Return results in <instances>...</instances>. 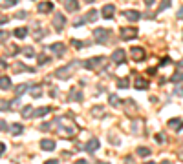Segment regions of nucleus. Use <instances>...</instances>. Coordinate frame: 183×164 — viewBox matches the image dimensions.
<instances>
[{
    "label": "nucleus",
    "mask_w": 183,
    "mask_h": 164,
    "mask_svg": "<svg viewBox=\"0 0 183 164\" xmlns=\"http://www.w3.org/2000/svg\"><path fill=\"white\" fill-rule=\"evenodd\" d=\"M123 15H124V17H126L130 22H136V20H139V18H141L139 11H136V9H132V11H124Z\"/></svg>",
    "instance_id": "nucleus-12"
},
{
    "label": "nucleus",
    "mask_w": 183,
    "mask_h": 164,
    "mask_svg": "<svg viewBox=\"0 0 183 164\" xmlns=\"http://www.w3.org/2000/svg\"><path fill=\"white\" fill-rule=\"evenodd\" d=\"M117 86H119V88H128V86H130V80H128V79H119V80H117Z\"/></svg>",
    "instance_id": "nucleus-27"
},
{
    "label": "nucleus",
    "mask_w": 183,
    "mask_h": 164,
    "mask_svg": "<svg viewBox=\"0 0 183 164\" xmlns=\"http://www.w3.org/2000/svg\"><path fill=\"white\" fill-rule=\"evenodd\" d=\"M70 99L75 100V102H81L82 100V93L79 91V89H72V91H70Z\"/></svg>",
    "instance_id": "nucleus-16"
},
{
    "label": "nucleus",
    "mask_w": 183,
    "mask_h": 164,
    "mask_svg": "<svg viewBox=\"0 0 183 164\" xmlns=\"http://www.w3.org/2000/svg\"><path fill=\"white\" fill-rule=\"evenodd\" d=\"M167 7H170V2H165V4H161V6H159V13H161L163 9H167Z\"/></svg>",
    "instance_id": "nucleus-38"
},
{
    "label": "nucleus",
    "mask_w": 183,
    "mask_h": 164,
    "mask_svg": "<svg viewBox=\"0 0 183 164\" xmlns=\"http://www.w3.org/2000/svg\"><path fill=\"white\" fill-rule=\"evenodd\" d=\"M64 24H66V18H64L62 15H55V17H53V27H55V29H62Z\"/></svg>",
    "instance_id": "nucleus-10"
},
{
    "label": "nucleus",
    "mask_w": 183,
    "mask_h": 164,
    "mask_svg": "<svg viewBox=\"0 0 183 164\" xmlns=\"http://www.w3.org/2000/svg\"><path fill=\"white\" fill-rule=\"evenodd\" d=\"M64 6H66V9H68V11H75V9L79 7V4H77V2H73V4H72V2H66Z\"/></svg>",
    "instance_id": "nucleus-26"
},
{
    "label": "nucleus",
    "mask_w": 183,
    "mask_h": 164,
    "mask_svg": "<svg viewBox=\"0 0 183 164\" xmlns=\"http://www.w3.org/2000/svg\"><path fill=\"white\" fill-rule=\"evenodd\" d=\"M134 88H136V89H146V88H148V80H145L143 77H136Z\"/></svg>",
    "instance_id": "nucleus-11"
},
{
    "label": "nucleus",
    "mask_w": 183,
    "mask_h": 164,
    "mask_svg": "<svg viewBox=\"0 0 183 164\" xmlns=\"http://www.w3.org/2000/svg\"><path fill=\"white\" fill-rule=\"evenodd\" d=\"M108 100H110V104H112L114 108H117V106H121V99H119L117 95H110V99H108Z\"/></svg>",
    "instance_id": "nucleus-22"
},
{
    "label": "nucleus",
    "mask_w": 183,
    "mask_h": 164,
    "mask_svg": "<svg viewBox=\"0 0 183 164\" xmlns=\"http://www.w3.org/2000/svg\"><path fill=\"white\" fill-rule=\"evenodd\" d=\"M137 155H141V157H148V155H150V150H148V148H137Z\"/></svg>",
    "instance_id": "nucleus-25"
},
{
    "label": "nucleus",
    "mask_w": 183,
    "mask_h": 164,
    "mask_svg": "<svg viewBox=\"0 0 183 164\" xmlns=\"http://www.w3.org/2000/svg\"><path fill=\"white\" fill-rule=\"evenodd\" d=\"M77 164H86V161H84V159H79V161H77Z\"/></svg>",
    "instance_id": "nucleus-49"
},
{
    "label": "nucleus",
    "mask_w": 183,
    "mask_h": 164,
    "mask_svg": "<svg viewBox=\"0 0 183 164\" xmlns=\"http://www.w3.org/2000/svg\"><path fill=\"white\" fill-rule=\"evenodd\" d=\"M124 164H134V161H132L130 157H126V159H124Z\"/></svg>",
    "instance_id": "nucleus-47"
},
{
    "label": "nucleus",
    "mask_w": 183,
    "mask_h": 164,
    "mask_svg": "<svg viewBox=\"0 0 183 164\" xmlns=\"http://www.w3.org/2000/svg\"><path fill=\"white\" fill-rule=\"evenodd\" d=\"M174 93H176V95H180V97H183V86H176Z\"/></svg>",
    "instance_id": "nucleus-34"
},
{
    "label": "nucleus",
    "mask_w": 183,
    "mask_h": 164,
    "mask_svg": "<svg viewBox=\"0 0 183 164\" xmlns=\"http://www.w3.org/2000/svg\"><path fill=\"white\" fill-rule=\"evenodd\" d=\"M114 13H115V6H114V4H106V6H102V9H101L102 18H112Z\"/></svg>",
    "instance_id": "nucleus-5"
},
{
    "label": "nucleus",
    "mask_w": 183,
    "mask_h": 164,
    "mask_svg": "<svg viewBox=\"0 0 183 164\" xmlns=\"http://www.w3.org/2000/svg\"><path fill=\"white\" fill-rule=\"evenodd\" d=\"M168 128H170V129H181L183 121L181 119H170V121H168Z\"/></svg>",
    "instance_id": "nucleus-14"
},
{
    "label": "nucleus",
    "mask_w": 183,
    "mask_h": 164,
    "mask_svg": "<svg viewBox=\"0 0 183 164\" xmlns=\"http://www.w3.org/2000/svg\"><path fill=\"white\" fill-rule=\"evenodd\" d=\"M7 20H9V18H6V17H2V18H0V24H6Z\"/></svg>",
    "instance_id": "nucleus-48"
},
{
    "label": "nucleus",
    "mask_w": 183,
    "mask_h": 164,
    "mask_svg": "<svg viewBox=\"0 0 183 164\" xmlns=\"http://www.w3.org/2000/svg\"><path fill=\"white\" fill-rule=\"evenodd\" d=\"M24 55H26V57H33V49H31V47H26V49H24Z\"/></svg>",
    "instance_id": "nucleus-36"
},
{
    "label": "nucleus",
    "mask_w": 183,
    "mask_h": 164,
    "mask_svg": "<svg viewBox=\"0 0 183 164\" xmlns=\"http://www.w3.org/2000/svg\"><path fill=\"white\" fill-rule=\"evenodd\" d=\"M4 129H7V124L4 122V121H0V131H4Z\"/></svg>",
    "instance_id": "nucleus-39"
},
{
    "label": "nucleus",
    "mask_w": 183,
    "mask_h": 164,
    "mask_svg": "<svg viewBox=\"0 0 183 164\" xmlns=\"http://www.w3.org/2000/svg\"><path fill=\"white\" fill-rule=\"evenodd\" d=\"M48 113H50V108H39V109L33 111V117H44Z\"/></svg>",
    "instance_id": "nucleus-20"
},
{
    "label": "nucleus",
    "mask_w": 183,
    "mask_h": 164,
    "mask_svg": "<svg viewBox=\"0 0 183 164\" xmlns=\"http://www.w3.org/2000/svg\"><path fill=\"white\" fill-rule=\"evenodd\" d=\"M11 88V79L9 77H0V89H9Z\"/></svg>",
    "instance_id": "nucleus-17"
},
{
    "label": "nucleus",
    "mask_w": 183,
    "mask_h": 164,
    "mask_svg": "<svg viewBox=\"0 0 183 164\" xmlns=\"http://www.w3.org/2000/svg\"><path fill=\"white\" fill-rule=\"evenodd\" d=\"M17 18H26V11H20V13H17Z\"/></svg>",
    "instance_id": "nucleus-41"
},
{
    "label": "nucleus",
    "mask_w": 183,
    "mask_h": 164,
    "mask_svg": "<svg viewBox=\"0 0 183 164\" xmlns=\"http://www.w3.org/2000/svg\"><path fill=\"white\" fill-rule=\"evenodd\" d=\"M137 37V29L136 27H123L121 29V39L123 40H132Z\"/></svg>",
    "instance_id": "nucleus-3"
},
{
    "label": "nucleus",
    "mask_w": 183,
    "mask_h": 164,
    "mask_svg": "<svg viewBox=\"0 0 183 164\" xmlns=\"http://www.w3.org/2000/svg\"><path fill=\"white\" fill-rule=\"evenodd\" d=\"M84 18H86L88 22H95L99 17H97V11H95V9H90V11L86 13V17H84Z\"/></svg>",
    "instance_id": "nucleus-18"
},
{
    "label": "nucleus",
    "mask_w": 183,
    "mask_h": 164,
    "mask_svg": "<svg viewBox=\"0 0 183 164\" xmlns=\"http://www.w3.org/2000/svg\"><path fill=\"white\" fill-rule=\"evenodd\" d=\"M4 151H6V144H4V142H0V155H2Z\"/></svg>",
    "instance_id": "nucleus-42"
},
{
    "label": "nucleus",
    "mask_w": 183,
    "mask_h": 164,
    "mask_svg": "<svg viewBox=\"0 0 183 164\" xmlns=\"http://www.w3.org/2000/svg\"><path fill=\"white\" fill-rule=\"evenodd\" d=\"M170 80L174 82V84H176V82H183V73H181V71H178V73H174V75L170 77Z\"/></svg>",
    "instance_id": "nucleus-24"
},
{
    "label": "nucleus",
    "mask_w": 183,
    "mask_h": 164,
    "mask_svg": "<svg viewBox=\"0 0 183 164\" xmlns=\"http://www.w3.org/2000/svg\"><path fill=\"white\" fill-rule=\"evenodd\" d=\"M99 164H106V162H99Z\"/></svg>",
    "instance_id": "nucleus-53"
},
{
    "label": "nucleus",
    "mask_w": 183,
    "mask_h": 164,
    "mask_svg": "<svg viewBox=\"0 0 183 164\" xmlns=\"http://www.w3.org/2000/svg\"><path fill=\"white\" fill-rule=\"evenodd\" d=\"M6 68H7V64H6L4 60H0V69H6Z\"/></svg>",
    "instance_id": "nucleus-46"
},
{
    "label": "nucleus",
    "mask_w": 183,
    "mask_h": 164,
    "mask_svg": "<svg viewBox=\"0 0 183 164\" xmlns=\"http://www.w3.org/2000/svg\"><path fill=\"white\" fill-rule=\"evenodd\" d=\"M42 150H46V151H51V150H55V141H51V139H42Z\"/></svg>",
    "instance_id": "nucleus-13"
},
{
    "label": "nucleus",
    "mask_w": 183,
    "mask_h": 164,
    "mask_svg": "<svg viewBox=\"0 0 183 164\" xmlns=\"http://www.w3.org/2000/svg\"><path fill=\"white\" fill-rule=\"evenodd\" d=\"M22 129H24V128H22L20 124H13V126H11V135H20Z\"/></svg>",
    "instance_id": "nucleus-23"
},
{
    "label": "nucleus",
    "mask_w": 183,
    "mask_h": 164,
    "mask_svg": "<svg viewBox=\"0 0 183 164\" xmlns=\"http://www.w3.org/2000/svg\"><path fill=\"white\" fill-rule=\"evenodd\" d=\"M104 57H94V59H90V60H86L82 66L84 68H88V69H95V68H99V66H102L104 64Z\"/></svg>",
    "instance_id": "nucleus-2"
},
{
    "label": "nucleus",
    "mask_w": 183,
    "mask_h": 164,
    "mask_svg": "<svg viewBox=\"0 0 183 164\" xmlns=\"http://www.w3.org/2000/svg\"><path fill=\"white\" fill-rule=\"evenodd\" d=\"M13 35H15L17 39H24V37L28 35V29H26V27H17V29L13 31Z\"/></svg>",
    "instance_id": "nucleus-19"
},
{
    "label": "nucleus",
    "mask_w": 183,
    "mask_h": 164,
    "mask_svg": "<svg viewBox=\"0 0 183 164\" xmlns=\"http://www.w3.org/2000/svg\"><path fill=\"white\" fill-rule=\"evenodd\" d=\"M130 55H132V60L136 62H141L145 59V49H143L141 46H136V47H132V51H130Z\"/></svg>",
    "instance_id": "nucleus-4"
},
{
    "label": "nucleus",
    "mask_w": 183,
    "mask_h": 164,
    "mask_svg": "<svg viewBox=\"0 0 183 164\" xmlns=\"http://www.w3.org/2000/svg\"><path fill=\"white\" fill-rule=\"evenodd\" d=\"M26 88H28L26 84H20V86H17V95H22V93L26 91Z\"/></svg>",
    "instance_id": "nucleus-32"
},
{
    "label": "nucleus",
    "mask_w": 183,
    "mask_h": 164,
    "mask_svg": "<svg viewBox=\"0 0 183 164\" xmlns=\"http://www.w3.org/2000/svg\"><path fill=\"white\" fill-rule=\"evenodd\" d=\"M7 39V33L6 31H0V40H6Z\"/></svg>",
    "instance_id": "nucleus-40"
},
{
    "label": "nucleus",
    "mask_w": 183,
    "mask_h": 164,
    "mask_svg": "<svg viewBox=\"0 0 183 164\" xmlns=\"http://www.w3.org/2000/svg\"><path fill=\"white\" fill-rule=\"evenodd\" d=\"M84 150L90 151V153L97 151V150H99V141H97V139H90V141L86 142V146H84Z\"/></svg>",
    "instance_id": "nucleus-8"
},
{
    "label": "nucleus",
    "mask_w": 183,
    "mask_h": 164,
    "mask_svg": "<svg viewBox=\"0 0 183 164\" xmlns=\"http://www.w3.org/2000/svg\"><path fill=\"white\" fill-rule=\"evenodd\" d=\"M72 46H73V47H77V49L84 47V44H82L81 40H77V39H72Z\"/></svg>",
    "instance_id": "nucleus-29"
},
{
    "label": "nucleus",
    "mask_w": 183,
    "mask_h": 164,
    "mask_svg": "<svg viewBox=\"0 0 183 164\" xmlns=\"http://www.w3.org/2000/svg\"><path fill=\"white\" fill-rule=\"evenodd\" d=\"M178 18H181L183 20V7H180V11H178Z\"/></svg>",
    "instance_id": "nucleus-45"
},
{
    "label": "nucleus",
    "mask_w": 183,
    "mask_h": 164,
    "mask_svg": "<svg viewBox=\"0 0 183 164\" xmlns=\"http://www.w3.org/2000/svg\"><path fill=\"white\" fill-rule=\"evenodd\" d=\"M145 4H146V7H152V6H154V0H146Z\"/></svg>",
    "instance_id": "nucleus-44"
},
{
    "label": "nucleus",
    "mask_w": 183,
    "mask_h": 164,
    "mask_svg": "<svg viewBox=\"0 0 183 164\" xmlns=\"http://www.w3.org/2000/svg\"><path fill=\"white\" fill-rule=\"evenodd\" d=\"M112 60L115 62V64H123L124 62V51L123 49H115L112 53Z\"/></svg>",
    "instance_id": "nucleus-9"
},
{
    "label": "nucleus",
    "mask_w": 183,
    "mask_h": 164,
    "mask_svg": "<svg viewBox=\"0 0 183 164\" xmlns=\"http://www.w3.org/2000/svg\"><path fill=\"white\" fill-rule=\"evenodd\" d=\"M156 141H158V142H161V144H165V142H167V137H165V135H156Z\"/></svg>",
    "instance_id": "nucleus-35"
},
{
    "label": "nucleus",
    "mask_w": 183,
    "mask_h": 164,
    "mask_svg": "<svg viewBox=\"0 0 183 164\" xmlns=\"http://www.w3.org/2000/svg\"><path fill=\"white\" fill-rule=\"evenodd\" d=\"M161 164H172V162H168V161H163V162Z\"/></svg>",
    "instance_id": "nucleus-50"
},
{
    "label": "nucleus",
    "mask_w": 183,
    "mask_h": 164,
    "mask_svg": "<svg viewBox=\"0 0 183 164\" xmlns=\"http://www.w3.org/2000/svg\"><path fill=\"white\" fill-rule=\"evenodd\" d=\"M145 164H156V162H145Z\"/></svg>",
    "instance_id": "nucleus-52"
},
{
    "label": "nucleus",
    "mask_w": 183,
    "mask_h": 164,
    "mask_svg": "<svg viewBox=\"0 0 183 164\" xmlns=\"http://www.w3.org/2000/svg\"><path fill=\"white\" fill-rule=\"evenodd\" d=\"M44 164H59V161H55V159H50V161H46Z\"/></svg>",
    "instance_id": "nucleus-43"
},
{
    "label": "nucleus",
    "mask_w": 183,
    "mask_h": 164,
    "mask_svg": "<svg viewBox=\"0 0 183 164\" xmlns=\"http://www.w3.org/2000/svg\"><path fill=\"white\" fill-rule=\"evenodd\" d=\"M48 62H50V59H48V57H46V55H39V64H48Z\"/></svg>",
    "instance_id": "nucleus-31"
},
{
    "label": "nucleus",
    "mask_w": 183,
    "mask_h": 164,
    "mask_svg": "<svg viewBox=\"0 0 183 164\" xmlns=\"http://www.w3.org/2000/svg\"><path fill=\"white\" fill-rule=\"evenodd\" d=\"M50 49H51L57 57H62V55L66 53V47H64V44H61V42H59V44H51V46H50Z\"/></svg>",
    "instance_id": "nucleus-7"
},
{
    "label": "nucleus",
    "mask_w": 183,
    "mask_h": 164,
    "mask_svg": "<svg viewBox=\"0 0 183 164\" xmlns=\"http://www.w3.org/2000/svg\"><path fill=\"white\" fill-rule=\"evenodd\" d=\"M73 68H75V66H73V64H70V66H66V68L57 69V71H55V77H57V79H68V77H70V71H72Z\"/></svg>",
    "instance_id": "nucleus-6"
},
{
    "label": "nucleus",
    "mask_w": 183,
    "mask_h": 164,
    "mask_svg": "<svg viewBox=\"0 0 183 164\" xmlns=\"http://www.w3.org/2000/svg\"><path fill=\"white\" fill-rule=\"evenodd\" d=\"M159 64H161V66H167V64H170V59H168V57H163L161 60H159Z\"/></svg>",
    "instance_id": "nucleus-37"
},
{
    "label": "nucleus",
    "mask_w": 183,
    "mask_h": 164,
    "mask_svg": "<svg viewBox=\"0 0 183 164\" xmlns=\"http://www.w3.org/2000/svg\"><path fill=\"white\" fill-rule=\"evenodd\" d=\"M29 115H33V111H31V108H24V109H22V117H24V119H28Z\"/></svg>",
    "instance_id": "nucleus-30"
},
{
    "label": "nucleus",
    "mask_w": 183,
    "mask_h": 164,
    "mask_svg": "<svg viewBox=\"0 0 183 164\" xmlns=\"http://www.w3.org/2000/svg\"><path fill=\"white\" fill-rule=\"evenodd\" d=\"M0 109H9V102L7 100H0Z\"/></svg>",
    "instance_id": "nucleus-33"
},
{
    "label": "nucleus",
    "mask_w": 183,
    "mask_h": 164,
    "mask_svg": "<svg viewBox=\"0 0 183 164\" xmlns=\"http://www.w3.org/2000/svg\"><path fill=\"white\" fill-rule=\"evenodd\" d=\"M51 9H53V4L51 2H41L39 4V11L41 13H50Z\"/></svg>",
    "instance_id": "nucleus-15"
},
{
    "label": "nucleus",
    "mask_w": 183,
    "mask_h": 164,
    "mask_svg": "<svg viewBox=\"0 0 183 164\" xmlns=\"http://www.w3.org/2000/svg\"><path fill=\"white\" fill-rule=\"evenodd\" d=\"M17 2L15 0H6V2H0V7H13Z\"/></svg>",
    "instance_id": "nucleus-28"
},
{
    "label": "nucleus",
    "mask_w": 183,
    "mask_h": 164,
    "mask_svg": "<svg viewBox=\"0 0 183 164\" xmlns=\"http://www.w3.org/2000/svg\"><path fill=\"white\" fill-rule=\"evenodd\" d=\"M180 68H183V60H180Z\"/></svg>",
    "instance_id": "nucleus-51"
},
{
    "label": "nucleus",
    "mask_w": 183,
    "mask_h": 164,
    "mask_svg": "<svg viewBox=\"0 0 183 164\" xmlns=\"http://www.w3.org/2000/svg\"><path fill=\"white\" fill-rule=\"evenodd\" d=\"M92 115H94V117H102V115H104L102 106H94V108H92Z\"/></svg>",
    "instance_id": "nucleus-21"
},
{
    "label": "nucleus",
    "mask_w": 183,
    "mask_h": 164,
    "mask_svg": "<svg viewBox=\"0 0 183 164\" xmlns=\"http://www.w3.org/2000/svg\"><path fill=\"white\" fill-rule=\"evenodd\" d=\"M108 37H110V31L104 29V27H97V29L94 31V39H95V42H99V44L106 42L108 40Z\"/></svg>",
    "instance_id": "nucleus-1"
}]
</instances>
